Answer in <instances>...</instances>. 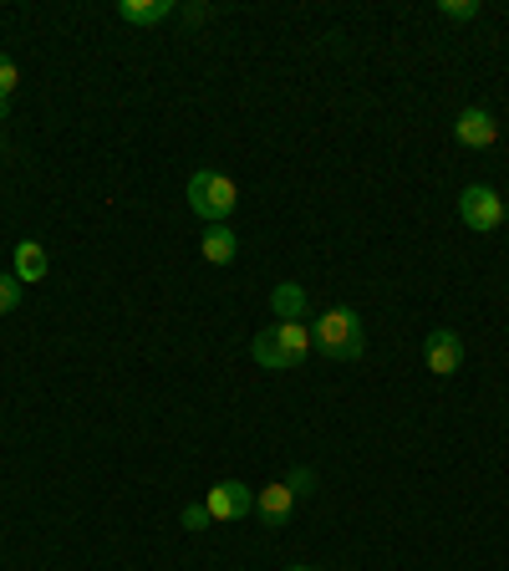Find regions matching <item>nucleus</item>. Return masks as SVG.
Masks as SVG:
<instances>
[{"label":"nucleus","instance_id":"nucleus-1","mask_svg":"<svg viewBox=\"0 0 509 571\" xmlns=\"http://www.w3.org/2000/svg\"><path fill=\"white\" fill-rule=\"evenodd\" d=\"M311 342H316V353L331 357V363H357L367 353V327L352 306H331V312L316 316Z\"/></svg>","mask_w":509,"mask_h":571},{"label":"nucleus","instance_id":"nucleus-2","mask_svg":"<svg viewBox=\"0 0 509 571\" xmlns=\"http://www.w3.org/2000/svg\"><path fill=\"white\" fill-rule=\"evenodd\" d=\"M189 209H194L204 225H230V215L240 209V189H234L230 174L199 169L194 179H189Z\"/></svg>","mask_w":509,"mask_h":571},{"label":"nucleus","instance_id":"nucleus-3","mask_svg":"<svg viewBox=\"0 0 509 571\" xmlns=\"http://www.w3.org/2000/svg\"><path fill=\"white\" fill-rule=\"evenodd\" d=\"M459 219L473 235H489V230H499V219H505V199H499L489 184H469L459 195Z\"/></svg>","mask_w":509,"mask_h":571},{"label":"nucleus","instance_id":"nucleus-4","mask_svg":"<svg viewBox=\"0 0 509 571\" xmlns=\"http://www.w3.org/2000/svg\"><path fill=\"white\" fill-rule=\"evenodd\" d=\"M204 511L209 521H244V515H255V490L240 480H219L204 495Z\"/></svg>","mask_w":509,"mask_h":571},{"label":"nucleus","instance_id":"nucleus-5","mask_svg":"<svg viewBox=\"0 0 509 571\" xmlns=\"http://www.w3.org/2000/svg\"><path fill=\"white\" fill-rule=\"evenodd\" d=\"M453 138H459V148H495L499 144V122L489 108H463L459 118H453Z\"/></svg>","mask_w":509,"mask_h":571},{"label":"nucleus","instance_id":"nucleus-6","mask_svg":"<svg viewBox=\"0 0 509 571\" xmlns=\"http://www.w3.org/2000/svg\"><path fill=\"white\" fill-rule=\"evenodd\" d=\"M423 357H428V373H438V377L459 373V367H463V342H459V332H449V327L428 332Z\"/></svg>","mask_w":509,"mask_h":571},{"label":"nucleus","instance_id":"nucleus-7","mask_svg":"<svg viewBox=\"0 0 509 571\" xmlns=\"http://www.w3.org/2000/svg\"><path fill=\"white\" fill-rule=\"evenodd\" d=\"M296 515V490L291 485H266L255 490V521L270 525V531H280V525Z\"/></svg>","mask_w":509,"mask_h":571},{"label":"nucleus","instance_id":"nucleus-8","mask_svg":"<svg viewBox=\"0 0 509 571\" xmlns=\"http://www.w3.org/2000/svg\"><path fill=\"white\" fill-rule=\"evenodd\" d=\"M51 260H47V245L41 240H21L16 245V260H11V276L21 280V286H31V280H47Z\"/></svg>","mask_w":509,"mask_h":571},{"label":"nucleus","instance_id":"nucleus-9","mask_svg":"<svg viewBox=\"0 0 509 571\" xmlns=\"http://www.w3.org/2000/svg\"><path fill=\"white\" fill-rule=\"evenodd\" d=\"M199 256L209 260V266H230L234 256H240V240H234L230 225H204V240H199Z\"/></svg>","mask_w":509,"mask_h":571},{"label":"nucleus","instance_id":"nucleus-10","mask_svg":"<svg viewBox=\"0 0 509 571\" xmlns=\"http://www.w3.org/2000/svg\"><path fill=\"white\" fill-rule=\"evenodd\" d=\"M306 306H311V296H306V286H296V280H280L276 292H270V312H276V322H301Z\"/></svg>","mask_w":509,"mask_h":571},{"label":"nucleus","instance_id":"nucleus-11","mask_svg":"<svg viewBox=\"0 0 509 571\" xmlns=\"http://www.w3.org/2000/svg\"><path fill=\"white\" fill-rule=\"evenodd\" d=\"M118 16L128 26H158V21H169L173 16V0H122Z\"/></svg>","mask_w":509,"mask_h":571},{"label":"nucleus","instance_id":"nucleus-12","mask_svg":"<svg viewBox=\"0 0 509 571\" xmlns=\"http://www.w3.org/2000/svg\"><path fill=\"white\" fill-rule=\"evenodd\" d=\"M255 363L260 367H270V373H286V367H296L291 357H286V347H280V337H276V327H266V332H255Z\"/></svg>","mask_w":509,"mask_h":571},{"label":"nucleus","instance_id":"nucleus-13","mask_svg":"<svg viewBox=\"0 0 509 571\" xmlns=\"http://www.w3.org/2000/svg\"><path fill=\"white\" fill-rule=\"evenodd\" d=\"M276 337H280V347H286V357H291L296 367H301L306 353L316 347V342H311V327H306V322H276Z\"/></svg>","mask_w":509,"mask_h":571},{"label":"nucleus","instance_id":"nucleus-14","mask_svg":"<svg viewBox=\"0 0 509 571\" xmlns=\"http://www.w3.org/2000/svg\"><path fill=\"white\" fill-rule=\"evenodd\" d=\"M479 11H485L479 0H438V16H443V21H473Z\"/></svg>","mask_w":509,"mask_h":571},{"label":"nucleus","instance_id":"nucleus-15","mask_svg":"<svg viewBox=\"0 0 509 571\" xmlns=\"http://www.w3.org/2000/svg\"><path fill=\"white\" fill-rule=\"evenodd\" d=\"M16 306H21V280L11 270H0V316H11Z\"/></svg>","mask_w":509,"mask_h":571},{"label":"nucleus","instance_id":"nucleus-16","mask_svg":"<svg viewBox=\"0 0 509 571\" xmlns=\"http://www.w3.org/2000/svg\"><path fill=\"white\" fill-rule=\"evenodd\" d=\"M16 82H21V72H16V61H11V57H0V102H11Z\"/></svg>","mask_w":509,"mask_h":571},{"label":"nucleus","instance_id":"nucleus-17","mask_svg":"<svg viewBox=\"0 0 509 571\" xmlns=\"http://www.w3.org/2000/svg\"><path fill=\"white\" fill-rule=\"evenodd\" d=\"M179 521H183V531H204V525H214V521H209V511H204V505H183V515H179Z\"/></svg>","mask_w":509,"mask_h":571},{"label":"nucleus","instance_id":"nucleus-18","mask_svg":"<svg viewBox=\"0 0 509 571\" xmlns=\"http://www.w3.org/2000/svg\"><path fill=\"white\" fill-rule=\"evenodd\" d=\"M286 485H291V490H296V495H311V474H306V470H296V474H291V480H286Z\"/></svg>","mask_w":509,"mask_h":571},{"label":"nucleus","instance_id":"nucleus-19","mask_svg":"<svg viewBox=\"0 0 509 571\" xmlns=\"http://www.w3.org/2000/svg\"><path fill=\"white\" fill-rule=\"evenodd\" d=\"M286 571H311V567H286Z\"/></svg>","mask_w":509,"mask_h":571},{"label":"nucleus","instance_id":"nucleus-20","mask_svg":"<svg viewBox=\"0 0 509 571\" xmlns=\"http://www.w3.org/2000/svg\"><path fill=\"white\" fill-rule=\"evenodd\" d=\"M505 219H509V199H505Z\"/></svg>","mask_w":509,"mask_h":571},{"label":"nucleus","instance_id":"nucleus-21","mask_svg":"<svg viewBox=\"0 0 509 571\" xmlns=\"http://www.w3.org/2000/svg\"><path fill=\"white\" fill-rule=\"evenodd\" d=\"M0 118H6V102H0Z\"/></svg>","mask_w":509,"mask_h":571}]
</instances>
